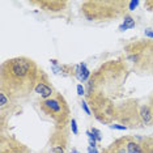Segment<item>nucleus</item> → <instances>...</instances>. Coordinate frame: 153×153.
Returning a JSON list of instances; mask_svg holds the SVG:
<instances>
[{
	"mask_svg": "<svg viewBox=\"0 0 153 153\" xmlns=\"http://www.w3.org/2000/svg\"><path fill=\"white\" fill-rule=\"evenodd\" d=\"M110 128L111 130H120V131H126L127 130L126 126H120V124H111Z\"/></svg>",
	"mask_w": 153,
	"mask_h": 153,
	"instance_id": "obj_9",
	"label": "nucleus"
},
{
	"mask_svg": "<svg viewBox=\"0 0 153 153\" xmlns=\"http://www.w3.org/2000/svg\"><path fill=\"white\" fill-rule=\"evenodd\" d=\"M132 27H135V20L132 19V17H130V16H126L124 17V22L119 26V30L120 32H124V30L132 29Z\"/></svg>",
	"mask_w": 153,
	"mask_h": 153,
	"instance_id": "obj_5",
	"label": "nucleus"
},
{
	"mask_svg": "<svg viewBox=\"0 0 153 153\" xmlns=\"http://www.w3.org/2000/svg\"><path fill=\"white\" fill-rule=\"evenodd\" d=\"M81 107H82V110H84L85 113L88 114V115H90V110H89L88 105H86V102H84V101H82V102H81Z\"/></svg>",
	"mask_w": 153,
	"mask_h": 153,
	"instance_id": "obj_14",
	"label": "nucleus"
},
{
	"mask_svg": "<svg viewBox=\"0 0 153 153\" xmlns=\"http://www.w3.org/2000/svg\"><path fill=\"white\" fill-rule=\"evenodd\" d=\"M75 71H76V72H75V74H76V77H77L80 81H86V80H88L90 72L88 71V68H86V64H85V63L79 64L77 67H76Z\"/></svg>",
	"mask_w": 153,
	"mask_h": 153,
	"instance_id": "obj_4",
	"label": "nucleus"
},
{
	"mask_svg": "<svg viewBox=\"0 0 153 153\" xmlns=\"http://www.w3.org/2000/svg\"><path fill=\"white\" fill-rule=\"evenodd\" d=\"M76 90H77V94H79V96H84L85 89L82 88V85H81V84H79V85H77V88H76Z\"/></svg>",
	"mask_w": 153,
	"mask_h": 153,
	"instance_id": "obj_13",
	"label": "nucleus"
},
{
	"mask_svg": "<svg viewBox=\"0 0 153 153\" xmlns=\"http://www.w3.org/2000/svg\"><path fill=\"white\" fill-rule=\"evenodd\" d=\"M140 115L143 118V120H144V123H149V122L152 120V113H151V110H149V107H141V110H140Z\"/></svg>",
	"mask_w": 153,
	"mask_h": 153,
	"instance_id": "obj_6",
	"label": "nucleus"
},
{
	"mask_svg": "<svg viewBox=\"0 0 153 153\" xmlns=\"http://www.w3.org/2000/svg\"><path fill=\"white\" fill-rule=\"evenodd\" d=\"M71 128H72V132H74L75 135H77V124H76V120L75 119H72V122H71Z\"/></svg>",
	"mask_w": 153,
	"mask_h": 153,
	"instance_id": "obj_11",
	"label": "nucleus"
},
{
	"mask_svg": "<svg viewBox=\"0 0 153 153\" xmlns=\"http://www.w3.org/2000/svg\"><path fill=\"white\" fill-rule=\"evenodd\" d=\"M7 101H8V100H7V97H5L4 93H0V105L4 106L7 103Z\"/></svg>",
	"mask_w": 153,
	"mask_h": 153,
	"instance_id": "obj_12",
	"label": "nucleus"
},
{
	"mask_svg": "<svg viewBox=\"0 0 153 153\" xmlns=\"http://www.w3.org/2000/svg\"><path fill=\"white\" fill-rule=\"evenodd\" d=\"M90 131H92V134L96 136L97 141H101V140H102V136H101V132H100L98 130H97V128H92V130H90Z\"/></svg>",
	"mask_w": 153,
	"mask_h": 153,
	"instance_id": "obj_8",
	"label": "nucleus"
},
{
	"mask_svg": "<svg viewBox=\"0 0 153 153\" xmlns=\"http://www.w3.org/2000/svg\"><path fill=\"white\" fill-rule=\"evenodd\" d=\"M36 93H38L41 97H43V98H48L51 94H53V89L50 88V86H47L46 84H43V82H38L36 85Z\"/></svg>",
	"mask_w": 153,
	"mask_h": 153,
	"instance_id": "obj_3",
	"label": "nucleus"
},
{
	"mask_svg": "<svg viewBox=\"0 0 153 153\" xmlns=\"http://www.w3.org/2000/svg\"><path fill=\"white\" fill-rule=\"evenodd\" d=\"M88 153H98V152H97V149H96V148L90 147V148H89V152H88Z\"/></svg>",
	"mask_w": 153,
	"mask_h": 153,
	"instance_id": "obj_17",
	"label": "nucleus"
},
{
	"mask_svg": "<svg viewBox=\"0 0 153 153\" xmlns=\"http://www.w3.org/2000/svg\"><path fill=\"white\" fill-rule=\"evenodd\" d=\"M30 63L25 59H17V60H12L11 63V72L17 77H25L29 74Z\"/></svg>",
	"mask_w": 153,
	"mask_h": 153,
	"instance_id": "obj_1",
	"label": "nucleus"
},
{
	"mask_svg": "<svg viewBox=\"0 0 153 153\" xmlns=\"http://www.w3.org/2000/svg\"><path fill=\"white\" fill-rule=\"evenodd\" d=\"M50 153H64V151H63V149H62L60 147H56V148H54Z\"/></svg>",
	"mask_w": 153,
	"mask_h": 153,
	"instance_id": "obj_16",
	"label": "nucleus"
},
{
	"mask_svg": "<svg viewBox=\"0 0 153 153\" xmlns=\"http://www.w3.org/2000/svg\"><path fill=\"white\" fill-rule=\"evenodd\" d=\"M128 5H130V7H128V9H130V11H135V8L139 5V1H137V0H132V1H130V4H128Z\"/></svg>",
	"mask_w": 153,
	"mask_h": 153,
	"instance_id": "obj_10",
	"label": "nucleus"
},
{
	"mask_svg": "<svg viewBox=\"0 0 153 153\" xmlns=\"http://www.w3.org/2000/svg\"><path fill=\"white\" fill-rule=\"evenodd\" d=\"M71 153H79V151H76V149H74V151H72Z\"/></svg>",
	"mask_w": 153,
	"mask_h": 153,
	"instance_id": "obj_18",
	"label": "nucleus"
},
{
	"mask_svg": "<svg viewBox=\"0 0 153 153\" xmlns=\"http://www.w3.org/2000/svg\"><path fill=\"white\" fill-rule=\"evenodd\" d=\"M144 34H145V37H148V38H153V32H152V29H145V30H144Z\"/></svg>",
	"mask_w": 153,
	"mask_h": 153,
	"instance_id": "obj_15",
	"label": "nucleus"
},
{
	"mask_svg": "<svg viewBox=\"0 0 153 153\" xmlns=\"http://www.w3.org/2000/svg\"><path fill=\"white\" fill-rule=\"evenodd\" d=\"M141 149H140V145L135 141H130L127 144V153H140Z\"/></svg>",
	"mask_w": 153,
	"mask_h": 153,
	"instance_id": "obj_7",
	"label": "nucleus"
},
{
	"mask_svg": "<svg viewBox=\"0 0 153 153\" xmlns=\"http://www.w3.org/2000/svg\"><path fill=\"white\" fill-rule=\"evenodd\" d=\"M43 109L47 111V113H60L62 106L59 103V101L53 100V98H48L42 103Z\"/></svg>",
	"mask_w": 153,
	"mask_h": 153,
	"instance_id": "obj_2",
	"label": "nucleus"
}]
</instances>
